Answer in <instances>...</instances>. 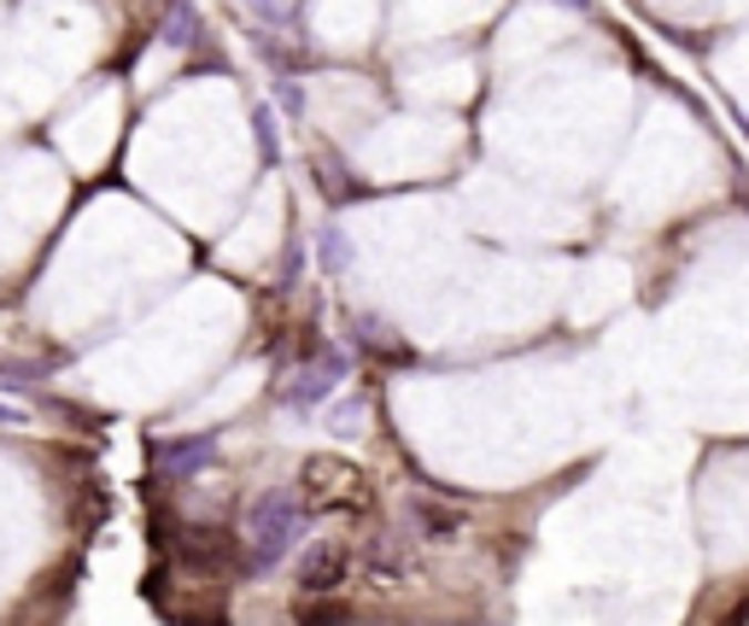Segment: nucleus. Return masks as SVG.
<instances>
[{
    "mask_svg": "<svg viewBox=\"0 0 749 626\" xmlns=\"http://www.w3.org/2000/svg\"><path fill=\"white\" fill-rule=\"evenodd\" d=\"M305 527H310V504L299 497V486H264L240 515V545H246L240 574H253V579L276 574L281 556L305 538Z\"/></svg>",
    "mask_w": 749,
    "mask_h": 626,
    "instance_id": "f257e3e1",
    "label": "nucleus"
},
{
    "mask_svg": "<svg viewBox=\"0 0 749 626\" xmlns=\"http://www.w3.org/2000/svg\"><path fill=\"white\" fill-rule=\"evenodd\" d=\"M164 551L182 574L194 579H212V574H228V568H246V545L235 527H212V521H182L164 538Z\"/></svg>",
    "mask_w": 749,
    "mask_h": 626,
    "instance_id": "f03ea898",
    "label": "nucleus"
},
{
    "mask_svg": "<svg viewBox=\"0 0 749 626\" xmlns=\"http://www.w3.org/2000/svg\"><path fill=\"white\" fill-rule=\"evenodd\" d=\"M305 480H299V497L310 510H351V504H369L363 497V469H351V463H340V456H310V463L299 469Z\"/></svg>",
    "mask_w": 749,
    "mask_h": 626,
    "instance_id": "7ed1b4c3",
    "label": "nucleus"
},
{
    "mask_svg": "<svg viewBox=\"0 0 749 626\" xmlns=\"http://www.w3.org/2000/svg\"><path fill=\"white\" fill-rule=\"evenodd\" d=\"M351 568H358V556H351L346 538H310V545L299 551V597H335L351 586Z\"/></svg>",
    "mask_w": 749,
    "mask_h": 626,
    "instance_id": "20e7f679",
    "label": "nucleus"
},
{
    "mask_svg": "<svg viewBox=\"0 0 749 626\" xmlns=\"http://www.w3.org/2000/svg\"><path fill=\"white\" fill-rule=\"evenodd\" d=\"M351 374V358L346 351H328V346H317V363L310 369H299L294 381L281 387V404L294 410V415H317L322 404H328V392H335L340 381Z\"/></svg>",
    "mask_w": 749,
    "mask_h": 626,
    "instance_id": "39448f33",
    "label": "nucleus"
},
{
    "mask_svg": "<svg viewBox=\"0 0 749 626\" xmlns=\"http://www.w3.org/2000/svg\"><path fill=\"white\" fill-rule=\"evenodd\" d=\"M153 456V474L164 480H194L217 463V428H205V433H176V440H153L147 445Z\"/></svg>",
    "mask_w": 749,
    "mask_h": 626,
    "instance_id": "423d86ee",
    "label": "nucleus"
},
{
    "mask_svg": "<svg viewBox=\"0 0 749 626\" xmlns=\"http://www.w3.org/2000/svg\"><path fill=\"white\" fill-rule=\"evenodd\" d=\"M469 527V510L463 504H445V497H410V533L428 538V545H451L463 538Z\"/></svg>",
    "mask_w": 749,
    "mask_h": 626,
    "instance_id": "0eeeda50",
    "label": "nucleus"
},
{
    "mask_svg": "<svg viewBox=\"0 0 749 626\" xmlns=\"http://www.w3.org/2000/svg\"><path fill=\"white\" fill-rule=\"evenodd\" d=\"M410 538H415L410 527H374L369 551H363V568H369L374 579H404V574H410V562H415Z\"/></svg>",
    "mask_w": 749,
    "mask_h": 626,
    "instance_id": "6e6552de",
    "label": "nucleus"
},
{
    "mask_svg": "<svg viewBox=\"0 0 749 626\" xmlns=\"http://www.w3.org/2000/svg\"><path fill=\"white\" fill-rule=\"evenodd\" d=\"M199 35V12L194 0H171V18H164V48H187Z\"/></svg>",
    "mask_w": 749,
    "mask_h": 626,
    "instance_id": "1a4fd4ad",
    "label": "nucleus"
},
{
    "mask_svg": "<svg viewBox=\"0 0 749 626\" xmlns=\"http://www.w3.org/2000/svg\"><path fill=\"white\" fill-rule=\"evenodd\" d=\"M253 130H258V158H264V164H276V158H281V130H276V112H269V106H258V112H253Z\"/></svg>",
    "mask_w": 749,
    "mask_h": 626,
    "instance_id": "9d476101",
    "label": "nucleus"
},
{
    "mask_svg": "<svg viewBox=\"0 0 749 626\" xmlns=\"http://www.w3.org/2000/svg\"><path fill=\"white\" fill-rule=\"evenodd\" d=\"M317 258H322V269H346V264H351L340 228H322V235H317Z\"/></svg>",
    "mask_w": 749,
    "mask_h": 626,
    "instance_id": "9b49d317",
    "label": "nucleus"
},
{
    "mask_svg": "<svg viewBox=\"0 0 749 626\" xmlns=\"http://www.w3.org/2000/svg\"><path fill=\"white\" fill-rule=\"evenodd\" d=\"M253 7L269 18V24H287V18H294V0H253Z\"/></svg>",
    "mask_w": 749,
    "mask_h": 626,
    "instance_id": "f8f14e48",
    "label": "nucleus"
},
{
    "mask_svg": "<svg viewBox=\"0 0 749 626\" xmlns=\"http://www.w3.org/2000/svg\"><path fill=\"white\" fill-rule=\"evenodd\" d=\"M276 100L287 112H305V89H299V82H276Z\"/></svg>",
    "mask_w": 749,
    "mask_h": 626,
    "instance_id": "ddd939ff",
    "label": "nucleus"
},
{
    "mask_svg": "<svg viewBox=\"0 0 749 626\" xmlns=\"http://www.w3.org/2000/svg\"><path fill=\"white\" fill-rule=\"evenodd\" d=\"M0 428H24V410H12V404H0Z\"/></svg>",
    "mask_w": 749,
    "mask_h": 626,
    "instance_id": "4468645a",
    "label": "nucleus"
},
{
    "mask_svg": "<svg viewBox=\"0 0 749 626\" xmlns=\"http://www.w3.org/2000/svg\"><path fill=\"white\" fill-rule=\"evenodd\" d=\"M551 7H562V12H586L592 0H551Z\"/></svg>",
    "mask_w": 749,
    "mask_h": 626,
    "instance_id": "2eb2a0df",
    "label": "nucleus"
}]
</instances>
